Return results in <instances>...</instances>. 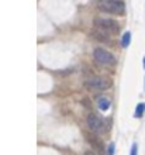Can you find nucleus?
<instances>
[{"label": "nucleus", "instance_id": "nucleus-1", "mask_svg": "<svg viewBox=\"0 0 145 155\" xmlns=\"http://www.w3.org/2000/svg\"><path fill=\"white\" fill-rule=\"evenodd\" d=\"M97 6L101 12L116 14V16H121L125 12V6L121 0H100Z\"/></svg>", "mask_w": 145, "mask_h": 155}, {"label": "nucleus", "instance_id": "nucleus-10", "mask_svg": "<svg viewBox=\"0 0 145 155\" xmlns=\"http://www.w3.org/2000/svg\"><path fill=\"white\" fill-rule=\"evenodd\" d=\"M144 111H145V104L144 103H140L137 106V110H135V117H141L142 114H144Z\"/></svg>", "mask_w": 145, "mask_h": 155}, {"label": "nucleus", "instance_id": "nucleus-4", "mask_svg": "<svg viewBox=\"0 0 145 155\" xmlns=\"http://www.w3.org/2000/svg\"><path fill=\"white\" fill-rule=\"evenodd\" d=\"M87 127L89 130L94 133V134H100L106 131V124L104 120L97 114H89L87 116Z\"/></svg>", "mask_w": 145, "mask_h": 155}, {"label": "nucleus", "instance_id": "nucleus-12", "mask_svg": "<svg viewBox=\"0 0 145 155\" xmlns=\"http://www.w3.org/2000/svg\"><path fill=\"white\" fill-rule=\"evenodd\" d=\"M114 154V144H110L109 150H107V155H113Z\"/></svg>", "mask_w": 145, "mask_h": 155}, {"label": "nucleus", "instance_id": "nucleus-11", "mask_svg": "<svg viewBox=\"0 0 145 155\" xmlns=\"http://www.w3.org/2000/svg\"><path fill=\"white\" fill-rule=\"evenodd\" d=\"M130 155H138V147H137V144H133V147H131V152H130Z\"/></svg>", "mask_w": 145, "mask_h": 155}, {"label": "nucleus", "instance_id": "nucleus-3", "mask_svg": "<svg viewBox=\"0 0 145 155\" xmlns=\"http://www.w3.org/2000/svg\"><path fill=\"white\" fill-rule=\"evenodd\" d=\"M93 57L101 65H114L116 64V57L104 48H96L93 51Z\"/></svg>", "mask_w": 145, "mask_h": 155}, {"label": "nucleus", "instance_id": "nucleus-9", "mask_svg": "<svg viewBox=\"0 0 145 155\" xmlns=\"http://www.w3.org/2000/svg\"><path fill=\"white\" fill-rule=\"evenodd\" d=\"M130 41H131V33H128V31H127V33L124 34V35H123V40H121V45H123V47H128L130 45Z\"/></svg>", "mask_w": 145, "mask_h": 155}, {"label": "nucleus", "instance_id": "nucleus-6", "mask_svg": "<svg viewBox=\"0 0 145 155\" xmlns=\"http://www.w3.org/2000/svg\"><path fill=\"white\" fill-rule=\"evenodd\" d=\"M86 140H87V143L90 144L93 147V151L97 152L99 155H104V147H103V141H101L99 137H97L94 133H86L85 134Z\"/></svg>", "mask_w": 145, "mask_h": 155}, {"label": "nucleus", "instance_id": "nucleus-8", "mask_svg": "<svg viewBox=\"0 0 145 155\" xmlns=\"http://www.w3.org/2000/svg\"><path fill=\"white\" fill-rule=\"evenodd\" d=\"M93 37L94 38H97L99 41H103V42H107L109 41V34L107 33H104V31H101V30H96L94 33H93Z\"/></svg>", "mask_w": 145, "mask_h": 155}, {"label": "nucleus", "instance_id": "nucleus-2", "mask_svg": "<svg viewBox=\"0 0 145 155\" xmlns=\"http://www.w3.org/2000/svg\"><path fill=\"white\" fill-rule=\"evenodd\" d=\"M93 24L96 27L97 30H101V31H104V33L110 34V33H117L118 30H120V25L118 23L111 18H96V20L93 21Z\"/></svg>", "mask_w": 145, "mask_h": 155}, {"label": "nucleus", "instance_id": "nucleus-7", "mask_svg": "<svg viewBox=\"0 0 145 155\" xmlns=\"http://www.w3.org/2000/svg\"><path fill=\"white\" fill-rule=\"evenodd\" d=\"M110 100L107 97H100L99 100H97V106H99V109L100 110H103V111H106V110H109V107H110Z\"/></svg>", "mask_w": 145, "mask_h": 155}, {"label": "nucleus", "instance_id": "nucleus-14", "mask_svg": "<svg viewBox=\"0 0 145 155\" xmlns=\"http://www.w3.org/2000/svg\"><path fill=\"white\" fill-rule=\"evenodd\" d=\"M144 68H145V58H144Z\"/></svg>", "mask_w": 145, "mask_h": 155}, {"label": "nucleus", "instance_id": "nucleus-13", "mask_svg": "<svg viewBox=\"0 0 145 155\" xmlns=\"http://www.w3.org/2000/svg\"><path fill=\"white\" fill-rule=\"evenodd\" d=\"M85 155H99V154H97V152H94V151H86Z\"/></svg>", "mask_w": 145, "mask_h": 155}, {"label": "nucleus", "instance_id": "nucleus-5", "mask_svg": "<svg viewBox=\"0 0 145 155\" xmlns=\"http://www.w3.org/2000/svg\"><path fill=\"white\" fill-rule=\"evenodd\" d=\"M85 85L87 86L89 89H96V90H106L111 86V81L106 79V78H100V76H94L90 78L85 82Z\"/></svg>", "mask_w": 145, "mask_h": 155}]
</instances>
